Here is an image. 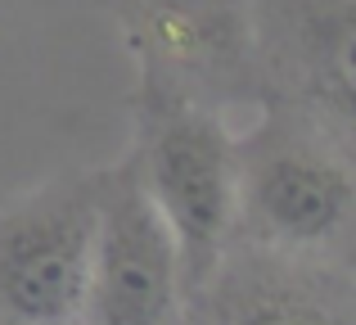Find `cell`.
I'll return each mask as SVG.
<instances>
[{
  "mask_svg": "<svg viewBox=\"0 0 356 325\" xmlns=\"http://www.w3.org/2000/svg\"><path fill=\"white\" fill-rule=\"evenodd\" d=\"M136 122L140 181L181 244L185 285H203L239 221V136L217 104L167 90H136Z\"/></svg>",
  "mask_w": 356,
  "mask_h": 325,
  "instance_id": "1",
  "label": "cell"
},
{
  "mask_svg": "<svg viewBox=\"0 0 356 325\" xmlns=\"http://www.w3.org/2000/svg\"><path fill=\"white\" fill-rule=\"evenodd\" d=\"M99 230V172L63 176L0 212V321L81 325Z\"/></svg>",
  "mask_w": 356,
  "mask_h": 325,
  "instance_id": "2",
  "label": "cell"
},
{
  "mask_svg": "<svg viewBox=\"0 0 356 325\" xmlns=\"http://www.w3.org/2000/svg\"><path fill=\"white\" fill-rule=\"evenodd\" d=\"M136 90L226 104L257 72V0H113Z\"/></svg>",
  "mask_w": 356,
  "mask_h": 325,
  "instance_id": "3",
  "label": "cell"
},
{
  "mask_svg": "<svg viewBox=\"0 0 356 325\" xmlns=\"http://www.w3.org/2000/svg\"><path fill=\"white\" fill-rule=\"evenodd\" d=\"M185 262L167 217L140 181L136 159L99 172V230L81 325H172Z\"/></svg>",
  "mask_w": 356,
  "mask_h": 325,
  "instance_id": "4",
  "label": "cell"
},
{
  "mask_svg": "<svg viewBox=\"0 0 356 325\" xmlns=\"http://www.w3.org/2000/svg\"><path fill=\"white\" fill-rule=\"evenodd\" d=\"M356 181L334 150L293 132H257L239 141V217L270 244L307 248L339 235L352 217Z\"/></svg>",
  "mask_w": 356,
  "mask_h": 325,
  "instance_id": "5",
  "label": "cell"
},
{
  "mask_svg": "<svg viewBox=\"0 0 356 325\" xmlns=\"http://www.w3.org/2000/svg\"><path fill=\"white\" fill-rule=\"evenodd\" d=\"M266 45L321 113L356 127V0H257V50Z\"/></svg>",
  "mask_w": 356,
  "mask_h": 325,
  "instance_id": "6",
  "label": "cell"
},
{
  "mask_svg": "<svg viewBox=\"0 0 356 325\" xmlns=\"http://www.w3.org/2000/svg\"><path fill=\"white\" fill-rule=\"evenodd\" d=\"M217 325H343L339 312L289 276L235 280L217 303Z\"/></svg>",
  "mask_w": 356,
  "mask_h": 325,
  "instance_id": "7",
  "label": "cell"
}]
</instances>
